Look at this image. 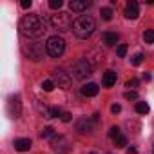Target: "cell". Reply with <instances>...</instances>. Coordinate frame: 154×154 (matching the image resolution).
Masks as SVG:
<instances>
[{"mask_svg":"<svg viewBox=\"0 0 154 154\" xmlns=\"http://www.w3.org/2000/svg\"><path fill=\"white\" fill-rule=\"evenodd\" d=\"M89 154H96V152H89Z\"/></svg>","mask_w":154,"mask_h":154,"instance_id":"35","label":"cell"},{"mask_svg":"<svg viewBox=\"0 0 154 154\" xmlns=\"http://www.w3.org/2000/svg\"><path fill=\"white\" fill-rule=\"evenodd\" d=\"M31 140L29 138H20V140H15V150L18 152H27L31 149Z\"/></svg>","mask_w":154,"mask_h":154,"instance_id":"13","label":"cell"},{"mask_svg":"<svg viewBox=\"0 0 154 154\" xmlns=\"http://www.w3.org/2000/svg\"><path fill=\"white\" fill-rule=\"evenodd\" d=\"M120 134H122V132H120V127H116V125H114V127H111V131H109V136H111L112 140H114V138H118Z\"/></svg>","mask_w":154,"mask_h":154,"instance_id":"27","label":"cell"},{"mask_svg":"<svg viewBox=\"0 0 154 154\" xmlns=\"http://www.w3.org/2000/svg\"><path fill=\"white\" fill-rule=\"evenodd\" d=\"M24 51H26V54H27L33 62H38V60H42V58H44V45H42V44H38V42H33V44L26 45V47H24Z\"/></svg>","mask_w":154,"mask_h":154,"instance_id":"7","label":"cell"},{"mask_svg":"<svg viewBox=\"0 0 154 154\" xmlns=\"http://www.w3.org/2000/svg\"><path fill=\"white\" fill-rule=\"evenodd\" d=\"M8 111H9V114H11L13 118H18V116L22 114V103H20V96H18V94H15V96L9 98V102H8Z\"/></svg>","mask_w":154,"mask_h":154,"instance_id":"9","label":"cell"},{"mask_svg":"<svg viewBox=\"0 0 154 154\" xmlns=\"http://www.w3.org/2000/svg\"><path fill=\"white\" fill-rule=\"evenodd\" d=\"M98 91H100V87L96 85V84H85L84 87H82V94L84 96H96L98 94Z\"/></svg>","mask_w":154,"mask_h":154,"instance_id":"16","label":"cell"},{"mask_svg":"<svg viewBox=\"0 0 154 154\" xmlns=\"http://www.w3.org/2000/svg\"><path fill=\"white\" fill-rule=\"evenodd\" d=\"M136 85H138V80H136V78H131V80L125 84V87H129V89H132V87H136Z\"/></svg>","mask_w":154,"mask_h":154,"instance_id":"30","label":"cell"},{"mask_svg":"<svg viewBox=\"0 0 154 154\" xmlns=\"http://www.w3.org/2000/svg\"><path fill=\"white\" fill-rule=\"evenodd\" d=\"M136 112L138 114H147L149 112V103L147 102H138L136 103Z\"/></svg>","mask_w":154,"mask_h":154,"instance_id":"18","label":"cell"},{"mask_svg":"<svg viewBox=\"0 0 154 154\" xmlns=\"http://www.w3.org/2000/svg\"><path fill=\"white\" fill-rule=\"evenodd\" d=\"M69 8H71L72 11H78V13H82V11H85L87 8H91V2H89V0H71Z\"/></svg>","mask_w":154,"mask_h":154,"instance_id":"12","label":"cell"},{"mask_svg":"<svg viewBox=\"0 0 154 154\" xmlns=\"http://www.w3.org/2000/svg\"><path fill=\"white\" fill-rule=\"evenodd\" d=\"M102 40H103V44H105L107 47H112V45H116V42H118V35L112 33V31H105V33L102 35Z\"/></svg>","mask_w":154,"mask_h":154,"instance_id":"15","label":"cell"},{"mask_svg":"<svg viewBox=\"0 0 154 154\" xmlns=\"http://www.w3.org/2000/svg\"><path fill=\"white\" fill-rule=\"evenodd\" d=\"M31 4H33L31 0H22V2H20V6H22L24 9H29V8H31Z\"/></svg>","mask_w":154,"mask_h":154,"instance_id":"32","label":"cell"},{"mask_svg":"<svg viewBox=\"0 0 154 154\" xmlns=\"http://www.w3.org/2000/svg\"><path fill=\"white\" fill-rule=\"evenodd\" d=\"M71 72H72V78L84 80V78H87V76L93 74V63L89 62V58H80V60H76L72 63Z\"/></svg>","mask_w":154,"mask_h":154,"instance_id":"3","label":"cell"},{"mask_svg":"<svg viewBox=\"0 0 154 154\" xmlns=\"http://www.w3.org/2000/svg\"><path fill=\"white\" fill-rule=\"evenodd\" d=\"M53 82H54V85H58L60 89H69V87H71V76H69L63 69H54V71H53Z\"/></svg>","mask_w":154,"mask_h":154,"instance_id":"6","label":"cell"},{"mask_svg":"<svg viewBox=\"0 0 154 154\" xmlns=\"http://www.w3.org/2000/svg\"><path fill=\"white\" fill-rule=\"evenodd\" d=\"M125 17L131 18V20H136L140 17V6H138V2H134V0L127 2V6H125Z\"/></svg>","mask_w":154,"mask_h":154,"instance_id":"11","label":"cell"},{"mask_svg":"<svg viewBox=\"0 0 154 154\" xmlns=\"http://www.w3.org/2000/svg\"><path fill=\"white\" fill-rule=\"evenodd\" d=\"M40 111L44 112L45 118H58V116H62L60 107H44V109H40Z\"/></svg>","mask_w":154,"mask_h":154,"instance_id":"17","label":"cell"},{"mask_svg":"<svg viewBox=\"0 0 154 154\" xmlns=\"http://www.w3.org/2000/svg\"><path fill=\"white\" fill-rule=\"evenodd\" d=\"M94 127V120L93 118H80L76 122V131L82 132V134H91Z\"/></svg>","mask_w":154,"mask_h":154,"instance_id":"10","label":"cell"},{"mask_svg":"<svg viewBox=\"0 0 154 154\" xmlns=\"http://www.w3.org/2000/svg\"><path fill=\"white\" fill-rule=\"evenodd\" d=\"M45 51H47L49 56L60 58V56L63 54V51H65V40H63L62 36H58V35L49 36L47 42H45Z\"/></svg>","mask_w":154,"mask_h":154,"instance_id":"4","label":"cell"},{"mask_svg":"<svg viewBox=\"0 0 154 154\" xmlns=\"http://www.w3.org/2000/svg\"><path fill=\"white\" fill-rule=\"evenodd\" d=\"M42 89H44L45 93H51V91L54 89V82H53V80H45V82L42 84Z\"/></svg>","mask_w":154,"mask_h":154,"instance_id":"22","label":"cell"},{"mask_svg":"<svg viewBox=\"0 0 154 154\" xmlns=\"http://www.w3.org/2000/svg\"><path fill=\"white\" fill-rule=\"evenodd\" d=\"M45 31H47V26L40 15H26L20 20V33L26 38H40Z\"/></svg>","mask_w":154,"mask_h":154,"instance_id":"1","label":"cell"},{"mask_svg":"<svg viewBox=\"0 0 154 154\" xmlns=\"http://www.w3.org/2000/svg\"><path fill=\"white\" fill-rule=\"evenodd\" d=\"M114 145H116L118 149H122V147H125V145H127V138H125L123 134H120L118 138H114Z\"/></svg>","mask_w":154,"mask_h":154,"instance_id":"21","label":"cell"},{"mask_svg":"<svg viewBox=\"0 0 154 154\" xmlns=\"http://www.w3.org/2000/svg\"><path fill=\"white\" fill-rule=\"evenodd\" d=\"M150 78H152V76H150V72H143V80H147V82H149Z\"/></svg>","mask_w":154,"mask_h":154,"instance_id":"34","label":"cell"},{"mask_svg":"<svg viewBox=\"0 0 154 154\" xmlns=\"http://www.w3.org/2000/svg\"><path fill=\"white\" fill-rule=\"evenodd\" d=\"M152 150H154V149H152Z\"/></svg>","mask_w":154,"mask_h":154,"instance_id":"36","label":"cell"},{"mask_svg":"<svg viewBox=\"0 0 154 154\" xmlns=\"http://www.w3.org/2000/svg\"><path fill=\"white\" fill-rule=\"evenodd\" d=\"M71 118H72V116H71V112H62V116H60V120H62V122H65V123H67V122H71Z\"/></svg>","mask_w":154,"mask_h":154,"instance_id":"31","label":"cell"},{"mask_svg":"<svg viewBox=\"0 0 154 154\" xmlns=\"http://www.w3.org/2000/svg\"><path fill=\"white\" fill-rule=\"evenodd\" d=\"M111 112H112V114L122 112V105H120V103H112V105H111Z\"/></svg>","mask_w":154,"mask_h":154,"instance_id":"29","label":"cell"},{"mask_svg":"<svg viewBox=\"0 0 154 154\" xmlns=\"http://www.w3.org/2000/svg\"><path fill=\"white\" fill-rule=\"evenodd\" d=\"M51 147H53V150L58 152V154H67V152L71 150V145H69L67 138H63V136H54L53 141H51Z\"/></svg>","mask_w":154,"mask_h":154,"instance_id":"8","label":"cell"},{"mask_svg":"<svg viewBox=\"0 0 154 154\" xmlns=\"http://www.w3.org/2000/svg\"><path fill=\"white\" fill-rule=\"evenodd\" d=\"M116 53H118V56H122V58H123V56L127 54V45H125V44H120V45H118V49H116Z\"/></svg>","mask_w":154,"mask_h":154,"instance_id":"26","label":"cell"},{"mask_svg":"<svg viewBox=\"0 0 154 154\" xmlns=\"http://www.w3.org/2000/svg\"><path fill=\"white\" fill-rule=\"evenodd\" d=\"M62 6H63L62 0H49V8H51V9H60Z\"/></svg>","mask_w":154,"mask_h":154,"instance_id":"25","label":"cell"},{"mask_svg":"<svg viewBox=\"0 0 154 154\" xmlns=\"http://www.w3.org/2000/svg\"><path fill=\"white\" fill-rule=\"evenodd\" d=\"M49 24H51L54 29H58V31H67V29L72 26V20H71V15H69V13L58 11L56 15H51Z\"/></svg>","mask_w":154,"mask_h":154,"instance_id":"5","label":"cell"},{"mask_svg":"<svg viewBox=\"0 0 154 154\" xmlns=\"http://www.w3.org/2000/svg\"><path fill=\"white\" fill-rule=\"evenodd\" d=\"M127 154H138V149L136 147H129L127 149Z\"/></svg>","mask_w":154,"mask_h":154,"instance_id":"33","label":"cell"},{"mask_svg":"<svg viewBox=\"0 0 154 154\" xmlns=\"http://www.w3.org/2000/svg\"><path fill=\"white\" fill-rule=\"evenodd\" d=\"M94 29H96V22L89 15H82V17H78V18L72 22V33L78 36L80 40L89 38L94 33Z\"/></svg>","mask_w":154,"mask_h":154,"instance_id":"2","label":"cell"},{"mask_svg":"<svg viewBox=\"0 0 154 154\" xmlns=\"http://www.w3.org/2000/svg\"><path fill=\"white\" fill-rule=\"evenodd\" d=\"M125 98L127 100H138V93L136 91H127L125 93Z\"/></svg>","mask_w":154,"mask_h":154,"instance_id":"28","label":"cell"},{"mask_svg":"<svg viewBox=\"0 0 154 154\" xmlns=\"http://www.w3.org/2000/svg\"><path fill=\"white\" fill-rule=\"evenodd\" d=\"M102 84H103V87H112L114 84H116V72L114 71H105L103 72V78H102Z\"/></svg>","mask_w":154,"mask_h":154,"instance_id":"14","label":"cell"},{"mask_svg":"<svg viewBox=\"0 0 154 154\" xmlns=\"http://www.w3.org/2000/svg\"><path fill=\"white\" fill-rule=\"evenodd\" d=\"M100 15H102L103 20H111V18H112V9H111V8H102Z\"/></svg>","mask_w":154,"mask_h":154,"instance_id":"20","label":"cell"},{"mask_svg":"<svg viewBox=\"0 0 154 154\" xmlns=\"http://www.w3.org/2000/svg\"><path fill=\"white\" fill-rule=\"evenodd\" d=\"M141 62H143V54H141V53H136V54L131 58V63H132V65H140Z\"/></svg>","mask_w":154,"mask_h":154,"instance_id":"24","label":"cell"},{"mask_svg":"<svg viewBox=\"0 0 154 154\" xmlns=\"http://www.w3.org/2000/svg\"><path fill=\"white\" fill-rule=\"evenodd\" d=\"M143 40H145L147 44H152V42H154V29H145V33H143Z\"/></svg>","mask_w":154,"mask_h":154,"instance_id":"19","label":"cell"},{"mask_svg":"<svg viewBox=\"0 0 154 154\" xmlns=\"http://www.w3.org/2000/svg\"><path fill=\"white\" fill-rule=\"evenodd\" d=\"M40 136H42V138L54 136V129H53V127H44V129H42V132H40Z\"/></svg>","mask_w":154,"mask_h":154,"instance_id":"23","label":"cell"}]
</instances>
